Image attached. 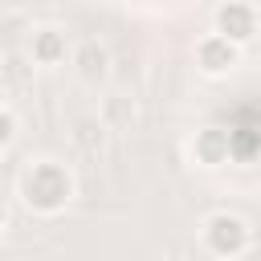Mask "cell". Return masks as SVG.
I'll return each mask as SVG.
<instances>
[{
    "label": "cell",
    "instance_id": "277c9868",
    "mask_svg": "<svg viewBox=\"0 0 261 261\" xmlns=\"http://www.w3.org/2000/svg\"><path fill=\"white\" fill-rule=\"evenodd\" d=\"M237 65H241V49L228 45L224 37L208 33V37L196 41V69H200L204 77H224V73H232Z\"/></svg>",
    "mask_w": 261,
    "mask_h": 261
},
{
    "label": "cell",
    "instance_id": "9c48e42d",
    "mask_svg": "<svg viewBox=\"0 0 261 261\" xmlns=\"http://www.w3.org/2000/svg\"><path fill=\"white\" fill-rule=\"evenodd\" d=\"M0 106H4V94H0Z\"/></svg>",
    "mask_w": 261,
    "mask_h": 261
},
{
    "label": "cell",
    "instance_id": "6da1fadb",
    "mask_svg": "<svg viewBox=\"0 0 261 261\" xmlns=\"http://www.w3.org/2000/svg\"><path fill=\"white\" fill-rule=\"evenodd\" d=\"M16 192H20V204H24L29 212H37V216H57V212L73 200V175H69V167L57 163V159H37V163H29V167L20 171Z\"/></svg>",
    "mask_w": 261,
    "mask_h": 261
},
{
    "label": "cell",
    "instance_id": "52a82bcc",
    "mask_svg": "<svg viewBox=\"0 0 261 261\" xmlns=\"http://www.w3.org/2000/svg\"><path fill=\"white\" fill-rule=\"evenodd\" d=\"M102 69H106V53L94 49V45H86V65H82V73H86V77H98Z\"/></svg>",
    "mask_w": 261,
    "mask_h": 261
},
{
    "label": "cell",
    "instance_id": "3957f363",
    "mask_svg": "<svg viewBox=\"0 0 261 261\" xmlns=\"http://www.w3.org/2000/svg\"><path fill=\"white\" fill-rule=\"evenodd\" d=\"M212 33L224 37L228 45H237V49L253 45V37H257V8L249 0H224L216 8V16H212Z\"/></svg>",
    "mask_w": 261,
    "mask_h": 261
},
{
    "label": "cell",
    "instance_id": "7a4b0ae2",
    "mask_svg": "<svg viewBox=\"0 0 261 261\" xmlns=\"http://www.w3.org/2000/svg\"><path fill=\"white\" fill-rule=\"evenodd\" d=\"M200 245H204L212 257H220V261H237V257H245L249 245H253L249 220L237 216V212H212V216H204V224H200Z\"/></svg>",
    "mask_w": 261,
    "mask_h": 261
},
{
    "label": "cell",
    "instance_id": "ba28073f",
    "mask_svg": "<svg viewBox=\"0 0 261 261\" xmlns=\"http://www.w3.org/2000/svg\"><path fill=\"white\" fill-rule=\"evenodd\" d=\"M12 139H16V114L0 106V151H4V147H12Z\"/></svg>",
    "mask_w": 261,
    "mask_h": 261
},
{
    "label": "cell",
    "instance_id": "8992f818",
    "mask_svg": "<svg viewBox=\"0 0 261 261\" xmlns=\"http://www.w3.org/2000/svg\"><path fill=\"white\" fill-rule=\"evenodd\" d=\"M29 53H33V61L37 65H61L65 57H69V41H65V33L57 29V24H41V29H33V37H29Z\"/></svg>",
    "mask_w": 261,
    "mask_h": 261
},
{
    "label": "cell",
    "instance_id": "5b68a950",
    "mask_svg": "<svg viewBox=\"0 0 261 261\" xmlns=\"http://www.w3.org/2000/svg\"><path fill=\"white\" fill-rule=\"evenodd\" d=\"M188 155H192L196 167H220V163H228V159H232V155H228V130H224V126H204V130H196L192 143H188Z\"/></svg>",
    "mask_w": 261,
    "mask_h": 261
}]
</instances>
